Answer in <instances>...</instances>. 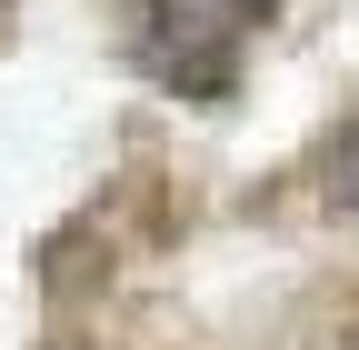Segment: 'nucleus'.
<instances>
[{
	"instance_id": "obj_1",
	"label": "nucleus",
	"mask_w": 359,
	"mask_h": 350,
	"mask_svg": "<svg viewBox=\"0 0 359 350\" xmlns=\"http://www.w3.org/2000/svg\"><path fill=\"white\" fill-rule=\"evenodd\" d=\"M330 200H339V210H359V120L330 141Z\"/></svg>"
}]
</instances>
